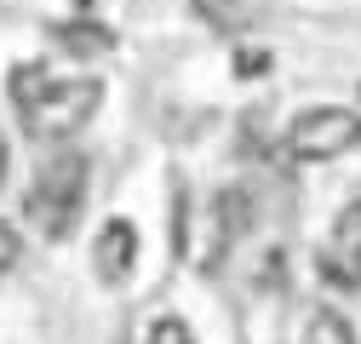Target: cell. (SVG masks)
Wrapping results in <instances>:
<instances>
[{
	"label": "cell",
	"instance_id": "cell-7",
	"mask_svg": "<svg viewBox=\"0 0 361 344\" xmlns=\"http://www.w3.org/2000/svg\"><path fill=\"white\" fill-rule=\"evenodd\" d=\"M6 86H12V104H18V115H29V109H35V104H40V98H47L52 86H58V75H52L47 63H18Z\"/></svg>",
	"mask_w": 361,
	"mask_h": 344
},
{
	"label": "cell",
	"instance_id": "cell-13",
	"mask_svg": "<svg viewBox=\"0 0 361 344\" xmlns=\"http://www.w3.org/2000/svg\"><path fill=\"white\" fill-rule=\"evenodd\" d=\"M6 166H12V149H6V138H0V184H6Z\"/></svg>",
	"mask_w": 361,
	"mask_h": 344
},
{
	"label": "cell",
	"instance_id": "cell-5",
	"mask_svg": "<svg viewBox=\"0 0 361 344\" xmlns=\"http://www.w3.org/2000/svg\"><path fill=\"white\" fill-rule=\"evenodd\" d=\"M322 276H333L338 287H361V201L344 207L333 241L322 247Z\"/></svg>",
	"mask_w": 361,
	"mask_h": 344
},
{
	"label": "cell",
	"instance_id": "cell-3",
	"mask_svg": "<svg viewBox=\"0 0 361 344\" xmlns=\"http://www.w3.org/2000/svg\"><path fill=\"white\" fill-rule=\"evenodd\" d=\"M98 104H104V86L86 80V75H75V80H58L23 121L35 126V133H47V138H69V133H80V126L98 115Z\"/></svg>",
	"mask_w": 361,
	"mask_h": 344
},
{
	"label": "cell",
	"instance_id": "cell-1",
	"mask_svg": "<svg viewBox=\"0 0 361 344\" xmlns=\"http://www.w3.org/2000/svg\"><path fill=\"white\" fill-rule=\"evenodd\" d=\"M86 155H52L47 166H40V178H35V190H29V219L40 224V235H52V241H63L69 230H75V219H80V195H86Z\"/></svg>",
	"mask_w": 361,
	"mask_h": 344
},
{
	"label": "cell",
	"instance_id": "cell-8",
	"mask_svg": "<svg viewBox=\"0 0 361 344\" xmlns=\"http://www.w3.org/2000/svg\"><path fill=\"white\" fill-rule=\"evenodd\" d=\"M195 6V18H207L218 35H241L247 23H252V12L241 6V0H190Z\"/></svg>",
	"mask_w": 361,
	"mask_h": 344
},
{
	"label": "cell",
	"instance_id": "cell-14",
	"mask_svg": "<svg viewBox=\"0 0 361 344\" xmlns=\"http://www.w3.org/2000/svg\"><path fill=\"white\" fill-rule=\"evenodd\" d=\"M80 6H92V0H80Z\"/></svg>",
	"mask_w": 361,
	"mask_h": 344
},
{
	"label": "cell",
	"instance_id": "cell-12",
	"mask_svg": "<svg viewBox=\"0 0 361 344\" xmlns=\"http://www.w3.org/2000/svg\"><path fill=\"white\" fill-rule=\"evenodd\" d=\"M269 69V52H235V75H264Z\"/></svg>",
	"mask_w": 361,
	"mask_h": 344
},
{
	"label": "cell",
	"instance_id": "cell-6",
	"mask_svg": "<svg viewBox=\"0 0 361 344\" xmlns=\"http://www.w3.org/2000/svg\"><path fill=\"white\" fill-rule=\"evenodd\" d=\"M52 40H58L69 58H98V52L115 47V35H109L98 18H63V23L52 29Z\"/></svg>",
	"mask_w": 361,
	"mask_h": 344
},
{
	"label": "cell",
	"instance_id": "cell-10",
	"mask_svg": "<svg viewBox=\"0 0 361 344\" xmlns=\"http://www.w3.org/2000/svg\"><path fill=\"white\" fill-rule=\"evenodd\" d=\"M149 344H195V333L178 321V316H161V321L149 327Z\"/></svg>",
	"mask_w": 361,
	"mask_h": 344
},
{
	"label": "cell",
	"instance_id": "cell-11",
	"mask_svg": "<svg viewBox=\"0 0 361 344\" xmlns=\"http://www.w3.org/2000/svg\"><path fill=\"white\" fill-rule=\"evenodd\" d=\"M18 258H23V235H18V224L0 219V270H12Z\"/></svg>",
	"mask_w": 361,
	"mask_h": 344
},
{
	"label": "cell",
	"instance_id": "cell-9",
	"mask_svg": "<svg viewBox=\"0 0 361 344\" xmlns=\"http://www.w3.org/2000/svg\"><path fill=\"white\" fill-rule=\"evenodd\" d=\"M304 344H355V333H350V321L344 316H333V310H322L310 321V333H304Z\"/></svg>",
	"mask_w": 361,
	"mask_h": 344
},
{
	"label": "cell",
	"instance_id": "cell-2",
	"mask_svg": "<svg viewBox=\"0 0 361 344\" xmlns=\"http://www.w3.org/2000/svg\"><path fill=\"white\" fill-rule=\"evenodd\" d=\"M361 144V115L355 109H338V104H322V109H304L293 126H287V155L293 161H338L344 149Z\"/></svg>",
	"mask_w": 361,
	"mask_h": 344
},
{
	"label": "cell",
	"instance_id": "cell-4",
	"mask_svg": "<svg viewBox=\"0 0 361 344\" xmlns=\"http://www.w3.org/2000/svg\"><path fill=\"white\" fill-rule=\"evenodd\" d=\"M132 264H138V230H132V219H109L92 241V270H98V281L121 287L132 276Z\"/></svg>",
	"mask_w": 361,
	"mask_h": 344
}]
</instances>
